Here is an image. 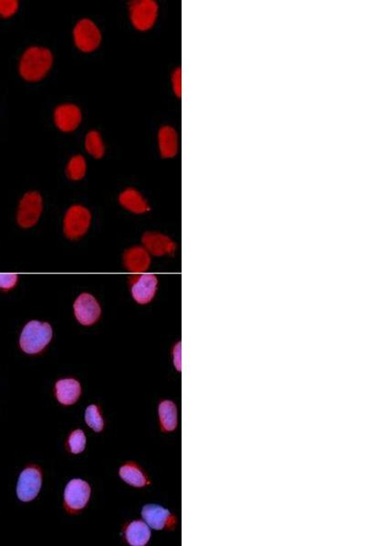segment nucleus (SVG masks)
Wrapping results in <instances>:
<instances>
[{"mask_svg":"<svg viewBox=\"0 0 365 546\" xmlns=\"http://www.w3.org/2000/svg\"><path fill=\"white\" fill-rule=\"evenodd\" d=\"M85 422L95 431H101L104 429V420L100 414L99 408L96 405H91L85 413Z\"/></svg>","mask_w":365,"mask_h":546,"instance_id":"aec40b11","label":"nucleus"},{"mask_svg":"<svg viewBox=\"0 0 365 546\" xmlns=\"http://www.w3.org/2000/svg\"><path fill=\"white\" fill-rule=\"evenodd\" d=\"M18 282L17 274H0V288L2 290H10Z\"/></svg>","mask_w":365,"mask_h":546,"instance_id":"5701e85b","label":"nucleus"},{"mask_svg":"<svg viewBox=\"0 0 365 546\" xmlns=\"http://www.w3.org/2000/svg\"><path fill=\"white\" fill-rule=\"evenodd\" d=\"M159 418L162 431H172L178 426V410L171 401L162 402L159 405Z\"/></svg>","mask_w":365,"mask_h":546,"instance_id":"4468645a","label":"nucleus"},{"mask_svg":"<svg viewBox=\"0 0 365 546\" xmlns=\"http://www.w3.org/2000/svg\"><path fill=\"white\" fill-rule=\"evenodd\" d=\"M125 536L130 545L144 546L149 541L151 531L144 522L135 521L128 525Z\"/></svg>","mask_w":365,"mask_h":546,"instance_id":"ddd939ff","label":"nucleus"},{"mask_svg":"<svg viewBox=\"0 0 365 546\" xmlns=\"http://www.w3.org/2000/svg\"><path fill=\"white\" fill-rule=\"evenodd\" d=\"M172 85L174 92L178 96V98H181L182 95V71L181 68H176L175 72L172 75Z\"/></svg>","mask_w":365,"mask_h":546,"instance_id":"b1692460","label":"nucleus"},{"mask_svg":"<svg viewBox=\"0 0 365 546\" xmlns=\"http://www.w3.org/2000/svg\"><path fill=\"white\" fill-rule=\"evenodd\" d=\"M120 202L125 207L135 213H142L148 208L142 196L133 188L125 191L120 197Z\"/></svg>","mask_w":365,"mask_h":546,"instance_id":"f3484780","label":"nucleus"},{"mask_svg":"<svg viewBox=\"0 0 365 546\" xmlns=\"http://www.w3.org/2000/svg\"><path fill=\"white\" fill-rule=\"evenodd\" d=\"M41 474L39 469L28 467L19 476L17 494L22 502H30L38 496L41 488Z\"/></svg>","mask_w":365,"mask_h":546,"instance_id":"39448f33","label":"nucleus"},{"mask_svg":"<svg viewBox=\"0 0 365 546\" xmlns=\"http://www.w3.org/2000/svg\"><path fill=\"white\" fill-rule=\"evenodd\" d=\"M119 474L124 481L127 482V484L135 486V487H142V486L149 484L147 477L135 465H124L120 469Z\"/></svg>","mask_w":365,"mask_h":546,"instance_id":"dca6fc26","label":"nucleus"},{"mask_svg":"<svg viewBox=\"0 0 365 546\" xmlns=\"http://www.w3.org/2000/svg\"><path fill=\"white\" fill-rule=\"evenodd\" d=\"M81 385L73 379L61 380L56 384V396L62 404H75L81 396Z\"/></svg>","mask_w":365,"mask_h":546,"instance_id":"f8f14e48","label":"nucleus"},{"mask_svg":"<svg viewBox=\"0 0 365 546\" xmlns=\"http://www.w3.org/2000/svg\"><path fill=\"white\" fill-rule=\"evenodd\" d=\"M53 63V56L47 48L31 47L23 54L19 72L25 81H41L50 71Z\"/></svg>","mask_w":365,"mask_h":546,"instance_id":"f257e3e1","label":"nucleus"},{"mask_svg":"<svg viewBox=\"0 0 365 546\" xmlns=\"http://www.w3.org/2000/svg\"><path fill=\"white\" fill-rule=\"evenodd\" d=\"M86 173V162L82 155L74 156L68 162L67 167V175L68 178L78 181L84 178Z\"/></svg>","mask_w":365,"mask_h":546,"instance_id":"6ab92c4d","label":"nucleus"},{"mask_svg":"<svg viewBox=\"0 0 365 546\" xmlns=\"http://www.w3.org/2000/svg\"><path fill=\"white\" fill-rule=\"evenodd\" d=\"M19 2L17 0H0V16L8 19L18 11Z\"/></svg>","mask_w":365,"mask_h":546,"instance_id":"4be33fe9","label":"nucleus"},{"mask_svg":"<svg viewBox=\"0 0 365 546\" xmlns=\"http://www.w3.org/2000/svg\"><path fill=\"white\" fill-rule=\"evenodd\" d=\"M74 41L79 50L91 52L101 44V31L90 19H82L74 28Z\"/></svg>","mask_w":365,"mask_h":546,"instance_id":"20e7f679","label":"nucleus"},{"mask_svg":"<svg viewBox=\"0 0 365 546\" xmlns=\"http://www.w3.org/2000/svg\"><path fill=\"white\" fill-rule=\"evenodd\" d=\"M101 306L89 293H82L74 302V313L79 324L90 326L95 324L101 316Z\"/></svg>","mask_w":365,"mask_h":546,"instance_id":"423d86ee","label":"nucleus"},{"mask_svg":"<svg viewBox=\"0 0 365 546\" xmlns=\"http://www.w3.org/2000/svg\"><path fill=\"white\" fill-rule=\"evenodd\" d=\"M160 153L162 158H174L178 153V134L170 126H164L158 133Z\"/></svg>","mask_w":365,"mask_h":546,"instance_id":"9b49d317","label":"nucleus"},{"mask_svg":"<svg viewBox=\"0 0 365 546\" xmlns=\"http://www.w3.org/2000/svg\"><path fill=\"white\" fill-rule=\"evenodd\" d=\"M91 496L90 485L81 479L71 480L64 491L65 504L71 511L84 508Z\"/></svg>","mask_w":365,"mask_h":546,"instance_id":"0eeeda50","label":"nucleus"},{"mask_svg":"<svg viewBox=\"0 0 365 546\" xmlns=\"http://www.w3.org/2000/svg\"><path fill=\"white\" fill-rule=\"evenodd\" d=\"M142 516L147 525L155 530H162L175 522L170 511L160 505H145L142 510Z\"/></svg>","mask_w":365,"mask_h":546,"instance_id":"9d476101","label":"nucleus"},{"mask_svg":"<svg viewBox=\"0 0 365 546\" xmlns=\"http://www.w3.org/2000/svg\"><path fill=\"white\" fill-rule=\"evenodd\" d=\"M85 147L88 153L94 158L101 159L104 155L105 148L102 137L96 130H91L85 139Z\"/></svg>","mask_w":365,"mask_h":546,"instance_id":"a211bd4d","label":"nucleus"},{"mask_svg":"<svg viewBox=\"0 0 365 546\" xmlns=\"http://www.w3.org/2000/svg\"><path fill=\"white\" fill-rule=\"evenodd\" d=\"M158 284V278L153 274L139 276L132 286L133 299L140 304H148L156 295Z\"/></svg>","mask_w":365,"mask_h":546,"instance_id":"1a4fd4ad","label":"nucleus"},{"mask_svg":"<svg viewBox=\"0 0 365 546\" xmlns=\"http://www.w3.org/2000/svg\"><path fill=\"white\" fill-rule=\"evenodd\" d=\"M54 121L57 127L64 133L75 130L82 121V113L75 105L59 106L54 113Z\"/></svg>","mask_w":365,"mask_h":546,"instance_id":"6e6552de","label":"nucleus"},{"mask_svg":"<svg viewBox=\"0 0 365 546\" xmlns=\"http://www.w3.org/2000/svg\"><path fill=\"white\" fill-rule=\"evenodd\" d=\"M131 21L138 30H151L158 16V5L153 0H137L130 4Z\"/></svg>","mask_w":365,"mask_h":546,"instance_id":"7ed1b4c3","label":"nucleus"},{"mask_svg":"<svg viewBox=\"0 0 365 546\" xmlns=\"http://www.w3.org/2000/svg\"><path fill=\"white\" fill-rule=\"evenodd\" d=\"M41 211V198L38 193H28L22 199L21 217L23 219H32L39 215Z\"/></svg>","mask_w":365,"mask_h":546,"instance_id":"2eb2a0df","label":"nucleus"},{"mask_svg":"<svg viewBox=\"0 0 365 546\" xmlns=\"http://www.w3.org/2000/svg\"><path fill=\"white\" fill-rule=\"evenodd\" d=\"M53 338V328L48 322L31 321L23 329L19 344L26 353L36 354L44 350Z\"/></svg>","mask_w":365,"mask_h":546,"instance_id":"f03ea898","label":"nucleus"},{"mask_svg":"<svg viewBox=\"0 0 365 546\" xmlns=\"http://www.w3.org/2000/svg\"><path fill=\"white\" fill-rule=\"evenodd\" d=\"M86 445V437L82 430L74 431L68 438V446L73 454H81L84 451Z\"/></svg>","mask_w":365,"mask_h":546,"instance_id":"412c9836","label":"nucleus"}]
</instances>
